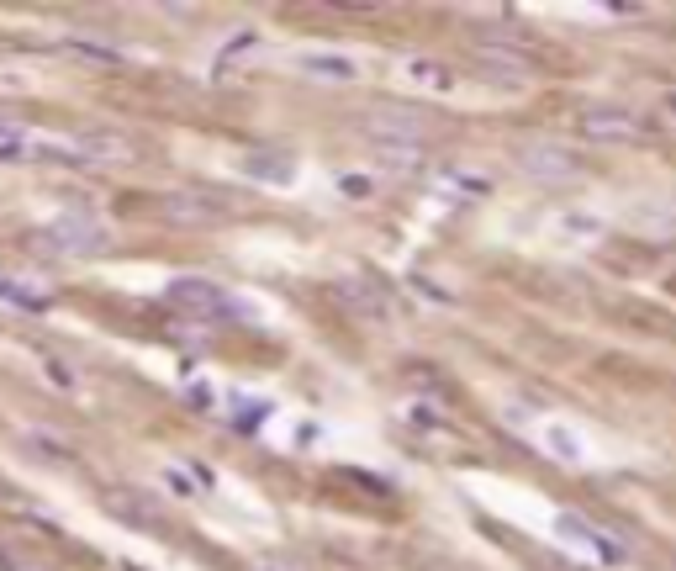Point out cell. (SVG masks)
<instances>
[{"label":"cell","instance_id":"obj_5","mask_svg":"<svg viewBox=\"0 0 676 571\" xmlns=\"http://www.w3.org/2000/svg\"><path fill=\"white\" fill-rule=\"evenodd\" d=\"M581 138L592 143H629L640 138V117L629 112V106H592V112H581Z\"/></svg>","mask_w":676,"mask_h":571},{"label":"cell","instance_id":"obj_22","mask_svg":"<svg viewBox=\"0 0 676 571\" xmlns=\"http://www.w3.org/2000/svg\"><path fill=\"white\" fill-rule=\"evenodd\" d=\"M671 106H676V96H671Z\"/></svg>","mask_w":676,"mask_h":571},{"label":"cell","instance_id":"obj_17","mask_svg":"<svg viewBox=\"0 0 676 571\" xmlns=\"http://www.w3.org/2000/svg\"><path fill=\"white\" fill-rule=\"evenodd\" d=\"M407 75L418 80V85H434V90H449V85H455V75H449L444 64H428V59H412Z\"/></svg>","mask_w":676,"mask_h":571},{"label":"cell","instance_id":"obj_19","mask_svg":"<svg viewBox=\"0 0 676 571\" xmlns=\"http://www.w3.org/2000/svg\"><path fill=\"white\" fill-rule=\"evenodd\" d=\"M338 191H344L349 201H365L370 196V180L365 175H344V180H338Z\"/></svg>","mask_w":676,"mask_h":571},{"label":"cell","instance_id":"obj_2","mask_svg":"<svg viewBox=\"0 0 676 571\" xmlns=\"http://www.w3.org/2000/svg\"><path fill=\"white\" fill-rule=\"evenodd\" d=\"M106 249V228L96 223V212H64L37 233V254L48 260H85V254Z\"/></svg>","mask_w":676,"mask_h":571},{"label":"cell","instance_id":"obj_11","mask_svg":"<svg viewBox=\"0 0 676 571\" xmlns=\"http://www.w3.org/2000/svg\"><path fill=\"white\" fill-rule=\"evenodd\" d=\"M476 59L492 69V75H502V80H529V69H534L529 53L507 48V43H476Z\"/></svg>","mask_w":676,"mask_h":571},{"label":"cell","instance_id":"obj_18","mask_svg":"<svg viewBox=\"0 0 676 571\" xmlns=\"http://www.w3.org/2000/svg\"><path fill=\"white\" fill-rule=\"evenodd\" d=\"M544 445H550V455H560V460H581V439L571 429H560V423L544 429Z\"/></svg>","mask_w":676,"mask_h":571},{"label":"cell","instance_id":"obj_4","mask_svg":"<svg viewBox=\"0 0 676 571\" xmlns=\"http://www.w3.org/2000/svg\"><path fill=\"white\" fill-rule=\"evenodd\" d=\"M365 133L375 143H418L423 149V138L434 133V122H428L423 112H412V106H381V112L365 117Z\"/></svg>","mask_w":676,"mask_h":571},{"label":"cell","instance_id":"obj_6","mask_svg":"<svg viewBox=\"0 0 676 571\" xmlns=\"http://www.w3.org/2000/svg\"><path fill=\"white\" fill-rule=\"evenodd\" d=\"M518 170L529 180H571L581 170V159L571 149H560V143H529V149H518Z\"/></svg>","mask_w":676,"mask_h":571},{"label":"cell","instance_id":"obj_15","mask_svg":"<svg viewBox=\"0 0 676 571\" xmlns=\"http://www.w3.org/2000/svg\"><path fill=\"white\" fill-rule=\"evenodd\" d=\"M560 529H566V534H571V540H581V545H592V550H597V556H603V561H624V545H613V540H603V534H597L592 524H581V519H571V513H566V519H560Z\"/></svg>","mask_w":676,"mask_h":571},{"label":"cell","instance_id":"obj_1","mask_svg":"<svg viewBox=\"0 0 676 571\" xmlns=\"http://www.w3.org/2000/svg\"><path fill=\"white\" fill-rule=\"evenodd\" d=\"M32 159H64V164H117V159H133V143L122 133H106V127H85V133H37L32 143Z\"/></svg>","mask_w":676,"mask_h":571},{"label":"cell","instance_id":"obj_12","mask_svg":"<svg viewBox=\"0 0 676 571\" xmlns=\"http://www.w3.org/2000/svg\"><path fill=\"white\" fill-rule=\"evenodd\" d=\"M296 69H302L307 80H360V64H354L349 53H307Z\"/></svg>","mask_w":676,"mask_h":571},{"label":"cell","instance_id":"obj_20","mask_svg":"<svg viewBox=\"0 0 676 571\" xmlns=\"http://www.w3.org/2000/svg\"><path fill=\"white\" fill-rule=\"evenodd\" d=\"M164 482L175 487L180 497H196V487H191V476H185V471H164Z\"/></svg>","mask_w":676,"mask_h":571},{"label":"cell","instance_id":"obj_13","mask_svg":"<svg viewBox=\"0 0 676 571\" xmlns=\"http://www.w3.org/2000/svg\"><path fill=\"white\" fill-rule=\"evenodd\" d=\"M32 143H37V133H27L22 122H0V164L32 159Z\"/></svg>","mask_w":676,"mask_h":571},{"label":"cell","instance_id":"obj_21","mask_svg":"<svg viewBox=\"0 0 676 571\" xmlns=\"http://www.w3.org/2000/svg\"><path fill=\"white\" fill-rule=\"evenodd\" d=\"M259 571H280V566H259Z\"/></svg>","mask_w":676,"mask_h":571},{"label":"cell","instance_id":"obj_3","mask_svg":"<svg viewBox=\"0 0 676 571\" xmlns=\"http://www.w3.org/2000/svg\"><path fill=\"white\" fill-rule=\"evenodd\" d=\"M164 302L180 307V312H196V318H238V302L222 291L217 281H206V275H180V281L164 286Z\"/></svg>","mask_w":676,"mask_h":571},{"label":"cell","instance_id":"obj_10","mask_svg":"<svg viewBox=\"0 0 676 571\" xmlns=\"http://www.w3.org/2000/svg\"><path fill=\"white\" fill-rule=\"evenodd\" d=\"M243 170L254 180H265V186H286V180H296V154L291 149H254L243 159Z\"/></svg>","mask_w":676,"mask_h":571},{"label":"cell","instance_id":"obj_8","mask_svg":"<svg viewBox=\"0 0 676 571\" xmlns=\"http://www.w3.org/2000/svg\"><path fill=\"white\" fill-rule=\"evenodd\" d=\"M333 297H338V307H349L354 318H365V323H375V318H386V312H391L381 281H365V275H344V281L333 286Z\"/></svg>","mask_w":676,"mask_h":571},{"label":"cell","instance_id":"obj_14","mask_svg":"<svg viewBox=\"0 0 676 571\" xmlns=\"http://www.w3.org/2000/svg\"><path fill=\"white\" fill-rule=\"evenodd\" d=\"M64 53H74V59H85V64H101V69H117L122 64V48L96 43V38H64Z\"/></svg>","mask_w":676,"mask_h":571},{"label":"cell","instance_id":"obj_7","mask_svg":"<svg viewBox=\"0 0 676 571\" xmlns=\"http://www.w3.org/2000/svg\"><path fill=\"white\" fill-rule=\"evenodd\" d=\"M233 201L222 191H175L164 196V217L169 223H212V217H228Z\"/></svg>","mask_w":676,"mask_h":571},{"label":"cell","instance_id":"obj_16","mask_svg":"<svg viewBox=\"0 0 676 571\" xmlns=\"http://www.w3.org/2000/svg\"><path fill=\"white\" fill-rule=\"evenodd\" d=\"M375 154H381V164H386V170H397V175L423 170V149H418V143H375Z\"/></svg>","mask_w":676,"mask_h":571},{"label":"cell","instance_id":"obj_9","mask_svg":"<svg viewBox=\"0 0 676 571\" xmlns=\"http://www.w3.org/2000/svg\"><path fill=\"white\" fill-rule=\"evenodd\" d=\"M106 513H111V519H122L127 529H159V524H164L159 503H154L148 492H138V487H127V492H106Z\"/></svg>","mask_w":676,"mask_h":571}]
</instances>
